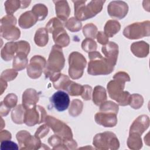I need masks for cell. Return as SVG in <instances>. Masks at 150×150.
<instances>
[{
    "instance_id": "obj_1",
    "label": "cell",
    "mask_w": 150,
    "mask_h": 150,
    "mask_svg": "<svg viewBox=\"0 0 150 150\" xmlns=\"http://www.w3.org/2000/svg\"><path fill=\"white\" fill-rule=\"evenodd\" d=\"M118 77V82L115 80L110 81L107 85L110 97L118 102L121 105H125L129 103V93L127 91L122 92L124 87V82L129 81V77L125 73H118L115 74Z\"/></svg>"
},
{
    "instance_id": "obj_2",
    "label": "cell",
    "mask_w": 150,
    "mask_h": 150,
    "mask_svg": "<svg viewBox=\"0 0 150 150\" xmlns=\"http://www.w3.org/2000/svg\"><path fill=\"white\" fill-rule=\"evenodd\" d=\"M99 53L94 52L88 54L90 62L88 63V73L90 74H106L110 73L115 66V64L107 58H103L100 54L97 60Z\"/></svg>"
},
{
    "instance_id": "obj_3",
    "label": "cell",
    "mask_w": 150,
    "mask_h": 150,
    "mask_svg": "<svg viewBox=\"0 0 150 150\" xmlns=\"http://www.w3.org/2000/svg\"><path fill=\"white\" fill-rule=\"evenodd\" d=\"M64 63V59L61 48L59 46H54L50 54L47 63V67L45 71L46 76L50 73L48 76L50 75L51 76L52 74V76L50 77L51 79L53 75L59 74L60 73L57 74V72H59L63 69Z\"/></svg>"
},
{
    "instance_id": "obj_4",
    "label": "cell",
    "mask_w": 150,
    "mask_h": 150,
    "mask_svg": "<svg viewBox=\"0 0 150 150\" xmlns=\"http://www.w3.org/2000/svg\"><path fill=\"white\" fill-rule=\"evenodd\" d=\"M93 144L97 149H116L119 148V142L115 135L110 132L97 134L93 139Z\"/></svg>"
},
{
    "instance_id": "obj_5",
    "label": "cell",
    "mask_w": 150,
    "mask_h": 150,
    "mask_svg": "<svg viewBox=\"0 0 150 150\" xmlns=\"http://www.w3.org/2000/svg\"><path fill=\"white\" fill-rule=\"evenodd\" d=\"M69 73L72 79H78L81 77L83 69L86 64V59L78 52H73L69 56Z\"/></svg>"
},
{
    "instance_id": "obj_6",
    "label": "cell",
    "mask_w": 150,
    "mask_h": 150,
    "mask_svg": "<svg viewBox=\"0 0 150 150\" xmlns=\"http://www.w3.org/2000/svg\"><path fill=\"white\" fill-rule=\"evenodd\" d=\"M16 138L19 143L20 149H39L38 146L42 144L38 138L33 137L26 131H21L16 135Z\"/></svg>"
},
{
    "instance_id": "obj_7",
    "label": "cell",
    "mask_w": 150,
    "mask_h": 150,
    "mask_svg": "<svg viewBox=\"0 0 150 150\" xmlns=\"http://www.w3.org/2000/svg\"><path fill=\"white\" fill-rule=\"evenodd\" d=\"M50 101L58 111H64L67 110L70 103L69 94L62 90L55 92L50 98Z\"/></svg>"
},
{
    "instance_id": "obj_8",
    "label": "cell",
    "mask_w": 150,
    "mask_h": 150,
    "mask_svg": "<svg viewBox=\"0 0 150 150\" xmlns=\"http://www.w3.org/2000/svg\"><path fill=\"white\" fill-rule=\"evenodd\" d=\"M45 59L40 56H35L32 58L27 68L29 76L33 79L39 77L42 72L43 68L45 67Z\"/></svg>"
},
{
    "instance_id": "obj_9",
    "label": "cell",
    "mask_w": 150,
    "mask_h": 150,
    "mask_svg": "<svg viewBox=\"0 0 150 150\" xmlns=\"http://www.w3.org/2000/svg\"><path fill=\"white\" fill-rule=\"evenodd\" d=\"M142 23H134L125 28L124 30V35L129 39H132V38L135 33L134 39L142 38L145 36H149V34L145 32V25L141 28V26Z\"/></svg>"
},
{
    "instance_id": "obj_10",
    "label": "cell",
    "mask_w": 150,
    "mask_h": 150,
    "mask_svg": "<svg viewBox=\"0 0 150 150\" xmlns=\"http://www.w3.org/2000/svg\"><path fill=\"white\" fill-rule=\"evenodd\" d=\"M95 120L97 123L105 127H112L117 124L116 114L113 112H99L96 114Z\"/></svg>"
},
{
    "instance_id": "obj_11",
    "label": "cell",
    "mask_w": 150,
    "mask_h": 150,
    "mask_svg": "<svg viewBox=\"0 0 150 150\" xmlns=\"http://www.w3.org/2000/svg\"><path fill=\"white\" fill-rule=\"evenodd\" d=\"M46 123L50 126V127L52 128L53 131L56 133L59 137L62 135V131H65V130H69L70 129L69 127L66 125L65 124L63 123L62 121L55 119L53 117L47 116L46 117ZM64 135V139H71L72 138H70L69 136H67L63 131Z\"/></svg>"
},
{
    "instance_id": "obj_12",
    "label": "cell",
    "mask_w": 150,
    "mask_h": 150,
    "mask_svg": "<svg viewBox=\"0 0 150 150\" xmlns=\"http://www.w3.org/2000/svg\"><path fill=\"white\" fill-rule=\"evenodd\" d=\"M54 41L59 46H66L69 43V39L66 32L63 29L62 26L54 30L53 34Z\"/></svg>"
},
{
    "instance_id": "obj_13",
    "label": "cell",
    "mask_w": 150,
    "mask_h": 150,
    "mask_svg": "<svg viewBox=\"0 0 150 150\" xmlns=\"http://www.w3.org/2000/svg\"><path fill=\"white\" fill-rule=\"evenodd\" d=\"M102 51L107 59L115 64L118 56V46L111 42L108 45L102 47Z\"/></svg>"
},
{
    "instance_id": "obj_14",
    "label": "cell",
    "mask_w": 150,
    "mask_h": 150,
    "mask_svg": "<svg viewBox=\"0 0 150 150\" xmlns=\"http://www.w3.org/2000/svg\"><path fill=\"white\" fill-rule=\"evenodd\" d=\"M32 14L33 13H32L30 11H29L23 13L20 16L19 23L21 27L24 29H27L36 23V21L38 19L34 15Z\"/></svg>"
},
{
    "instance_id": "obj_15",
    "label": "cell",
    "mask_w": 150,
    "mask_h": 150,
    "mask_svg": "<svg viewBox=\"0 0 150 150\" xmlns=\"http://www.w3.org/2000/svg\"><path fill=\"white\" fill-rule=\"evenodd\" d=\"M1 35L7 40H16L20 36V30L13 25H4V30H1Z\"/></svg>"
},
{
    "instance_id": "obj_16",
    "label": "cell",
    "mask_w": 150,
    "mask_h": 150,
    "mask_svg": "<svg viewBox=\"0 0 150 150\" xmlns=\"http://www.w3.org/2000/svg\"><path fill=\"white\" fill-rule=\"evenodd\" d=\"M17 45L18 42L7 43L1 50V56L2 59L5 60H11L15 51H16Z\"/></svg>"
},
{
    "instance_id": "obj_17",
    "label": "cell",
    "mask_w": 150,
    "mask_h": 150,
    "mask_svg": "<svg viewBox=\"0 0 150 150\" xmlns=\"http://www.w3.org/2000/svg\"><path fill=\"white\" fill-rule=\"evenodd\" d=\"M28 63L26 54L24 53H18L17 55L14 57L13 62V69L17 70H21L24 69Z\"/></svg>"
},
{
    "instance_id": "obj_18",
    "label": "cell",
    "mask_w": 150,
    "mask_h": 150,
    "mask_svg": "<svg viewBox=\"0 0 150 150\" xmlns=\"http://www.w3.org/2000/svg\"><path fill=\"white\" fill-rule=\"evenodd\" d=\"M106 93L104 88L101 86H96L93 92V102L98 105L106 100Z\"/></svg>"
},
{
    "instance_id": "obj_19",
    "label": "cell",
    "mask_w": 150,
    "mask_h": 150,
    "mask_svg": "<svg viewBox=\"0 0 150 150\" xmlns=\"http://www.w3.org/2000/svg\"><path fill=\"white\" fill-rule=\"evenodd\" d=\"M48 41V35L47 30L44 28H40L36 31L35 36V42L39 46H45Z\"/></svg>"
},
{
    "instance_id": "obj_20",
    "label": "cell",
    "mask_w": 150,
    "mask_h": 150,
    "mask_svg": "<svg viewBox=\"0 0 150 150\" xmlns=\"http://www.w3.org/2000/svg\"><path fill=\"white\" fill-rule=\"evenodd\" d=\"M24 107H22L21 105H18L12 112L11 117L13 121L17 124H22L24 122Z\"/></svg>"
},
{
    "instance_id": "obj_21",
    "label": "cell",
    "mask_w": 150,
    "mask_h": 150,
    "mask_svg": "<svg viewBox=\"0 0 150 150\" xmlns=\"http://www.w3.org/2000/svg\"><path fill=\"white\" fill-rule=\"evenodd\" d=\"M120 25L115 21H109L106 23L104 28V32L107 36H112L120 30Z\"/></svg>"
},
{
    "instance_id": "obj_22",
    "label": "cell",
    "mask_w": 150,
    "mask_h": 150,
    "mask_svg": "<svg viewBox=\"0 0 150 150\" xmlns=\"http://www.w3.org/2000/svg\"><path fill=\"white\" fill-rule=\"evenodd\" d=\"M142 144L140 135H138L136 136L135 135L134 137L131 135H129L128 139V146L130 149H140L142 147Z\"/></svg>"
},
{
    "instance_id": "obj_23",
    "label": "cell",
    "mask_w": 150,
    "mask_h": 150,
    "mask_svg": "<svg viewBox=\"0 0 150 150\" xmlns=\"http://www.w3.org/2000/svg\"><path fill=\"white\" fill-rule=\"evenodd\" d=\"M118 107L117 104H115L114 103L111 101H107L105 103H104L100 107V111H110L112 112H114V113L116 114L118 112Z\"/></svg>"
},
{
    "instance_id": "obj_24",
    "label": "cell",
    "mask_w": 150,
    "mask_h": 150,
    "mask_svg": "<svg viewBox=\"0 0 150 150\" xmlns=\"http://www.w3.org/2000/svg\"><path fill=\"white\" fill-rule=\"evenodd\" d=\"M82 48L87 52H90L92 50H95L97 49V45L96 42L91 39H86L83 42Z\"/></svg>"
},
{
    "instance_id": "obj_25",
    "label": "cell",
    "mask_w": 150,
    "mask_h": 150,
    "mask_svg": "<svg viewBox=\"0 0 150 150\" xmlns=\"http://www.w3.org/2000/svg\"><path fill=\"white\" fill-rule=\"evenodd\" d=\"M72 104L76 107V108H70L69 114L72 116H77L80 114L82 111V107H78L83 106L82 102L79 100H74L72 101Z\"/></svg>"
},
{
    "instance_id": "obj_26",
    "label": "cell",
    "mask_w": 150,
    "mask_h": 150,
    "mask_svg": "<svg viewBox=\"0 0 150 150\" xmlns=\"http://www.w3.org/2000/svg\"><path fill=\"white\" fill-rule=\"evenodd\" d=\"M4 101V103H5V104H4V105L8 106V107L11 109V108L14 107L16 105L17 101V97L16 96V95L12 93L9 94L6 96Z\"/></svg>"
},
{
    "instance_id": "obj_27",
    "label": "cell",
    "mask_w": 150,
    "mask_h": 150,
    "mask_svg": "<svg viewBox=\"0 0 150 150\" xmlns=\"http://www.w3.org/2000/svg\"><path fill=\"white\" fill-rule=\"evenodd\" d=\"M1 149H18L17 144L9 140H4L1 141Z\"/></svg>"
},
{
    "instance_id": "obj_28",
    "label": "cell",
    "mask_w": 150,
    "mask_h": 150,
    "mask_svg": "<svg viewBox=\"0 0 150 150\" xmlns=\"http://www.w3.org/2000/svg\"><path fill=\"white\" fill-rule=\"evenodd\" d=\"M62 139L59 135H53L50 137L48 139L49 144L53 146V149H56L57 146H60L62 144Z\"/></svg>"
},
{
    "instance_id": "obj_29",
    "label": "cell",
    "mask_w": 150,
    "mask_h": 150,
    "mask_svg": "<svg viewBox=\"0 0 150 150\" xmlns=\"http://www.w3.org/2000/svg\"><path fill=\"white\" fill-rule=\"evenodd\" d=\"M66 27L69 30L72 32L74 31H78L80 30L81 28V23L79 21H77L75 24H72L71 22H70L69 21L66 23Z\"/></svg>"
},
{
    "instance_id": "obj_30",
    "label": "cell",
    "mask_w": 150,
    "mask_h": 150,
    "mask_svg": "<svg viewBox=\"0 0 150 150\" xmlns=\"http://www.w3.org/2000/svg\"><path fill=\"white\" fill-rule=\"evenodd\" d=\"M84 91L81 94V96L85 100H88L91 98V87L89 86L86 85L84 86Z\"/></svg>"
},
{
    "instance_id": "obj_31",
    "label": "cell",
    "mask_w": 150,
    "mask_h": 150,
    "mask_svg": "<svg viewBox=\"0 0 150 150\" xmlns=\"http://www.w3.org/2000/svg\"><path fill=\"white\" fill-rule=\"evenodd\" d=\"M42 127V132H40L39 131H37V132H36L35 134V137L38 138H43L45 136V135H46L48 132H49V128L47 127V126L45 125H43Z\"/></svg>"
},
{
    "instance_id": "obj_32",
    "label": "cell",
    "mask_w": 150,
    "mask_h": 150,
    "mask_svg": "<svg viewBox=\"0 0 150 150\" xmlns=\"http://www.w3.org/2000/svg\"><path fill=\"white\" fill-rule=\"evenodd\" d=\"M103 36V33L101 32H98V36H97V40L98 41L101 43V44H103L105 45V43H107L108 40V38H102Z\"/></svg>"
}]
</instances>
